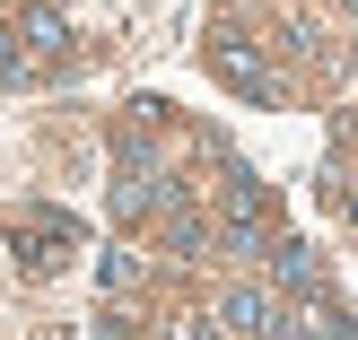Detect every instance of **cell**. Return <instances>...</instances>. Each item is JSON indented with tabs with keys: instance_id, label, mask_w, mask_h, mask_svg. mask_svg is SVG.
<instances>
[{
	"instance_id": "cell-7",
	"label": "cell",
	"mask_w": 358,
	"mask_h": 340,
	"mask_svg": "<svg viewBox=\"0 0 358 340\" xmlns=\"http://www.w3.org/2000/svg\"><path fill=\"white\" fill-rule=\"evenodd\" d=\"M297 340H358V332H350V314H332V306L315 314L306 306V314H297Z\"/></svg>"
},
{
	"instance_id": "cell-4",
	"label": "cell",
	"mask_w": 358,
	"mask_h": 340,
	"mask_svg": "<svg viewBox=\"0 0 358 340\" xmlns=\"http://www.w3.org/2000/svg\"><path fill=\"white\" fill-rule=\"evenodd\" d=\"M9 44H35V61H52V52L70 44V27H62V9H27V17H17V35H9Z\"/></svg>"
},
{
	"instance_id": "cell-8",
	"label": "cell",
	"mask_w": 358,
	"mask_h": 340,
	"mask_svg": "<svg viewBox=\"0 0 358 340\" xmlns=\"http://www.w3.org/2000/svg\"><path fill=\"white\" fill-rule=\"evenodd\" d=\"M149 201H166V192H149V175H122L114 184V219H140Z\"/></svg>"
},
{
	"instance_id": "cell-3",
	"label": "cell",
	"mask_w": 358,
	"mask_h": 340,
	"mask_svg": "<svg viewBox=\"0 0 358 340\" xmlns=\"http://www.w3.org/2000/svg\"><path fill=\"white\" fill-rule=\"evenodd\" d=\"M271 271H280V288H289V297H315V279H324V271H315V253H306L297 236L271 244Z\"/></svg>"
},
{
	"instance_id": "cell-2",
	"label": "cell",
	"mask_w": 358,
	"mask_h": 340,
	"mask_svg": "<svg viewBox=\"0 0 358 340\" xmlns=\"http://www.w3.org/2000/svg\"><path fill=\"white\" fill-rule=\"evenodd\" d=\"M219 323L236 332V340H262V332H280V323H271V288H227V297H219Z\"/></svg>"
},
{
	"instance_id": "cell-9",
	"label": "cell",
	"mask_w": 358,
	"mask_h": 340,
	"mask_svg": "<svg viewBox=\"0 0 358 340\" xmlns=\"http://www.w3.org/2000/svg\"><path fill=\"white\" fill-rule=\"evenodd\" d=\"M131 271H140L131 253H105V262H96V279H105V288H131Z\"/></svg>"
},
{
	"instance_id": "cell-5",
	"label": "cell",
	"mask_w": 358,
	"mask_h": 340,
	"mask_svg": "<svg viewBox=\"0 0 358 340\" xmlns=\"http://www.w3.org/2000/svg\"><path fill=\"white\" fill-rule=\"evenodd\" d=\"M210 70H219L227 87H245V96H271V70H262L254 52H227V44H219V52H210Z\"/></svg>"
},
{
	"instance_id": "cell-6",
	"label": "cell",
	"mask_w": 358,
	"mask_h": 340,
	"mask_svg": "<svg viewBox=\"0 0 358 340\" xmlns=\"http://www.w3.org/2000/svg\"><path fill=\"white\" fill-rule=\"evenodd\" d=\"M227 219H271V192L254 175H227Z\"/></svg>"
},
{
	"instance_id": "cell-1",
	"label": "cell",
	"mask_w": 358,
	"mask_h": 340,
	"mask_svg": "<svg viewBox=\"0 0 358 340\" xmlns=\"http://www.w3.org/2000/svg\"><path fill=\"white\" fill-rule=\"evenodd\" d=\"M70 244H79V227H70L62 209H44V219H27V227H17V253H27V271H35V279H44V271H62V253H70Z\"/></svg>"
}]
</instances>
